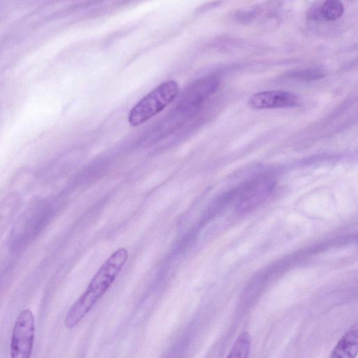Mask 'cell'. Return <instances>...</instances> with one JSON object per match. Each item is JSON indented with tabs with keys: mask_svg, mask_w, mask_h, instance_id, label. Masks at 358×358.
Here are the masks:
<instances>
[{
	"mask_svg": "<svg viewBox=\"0 0 358 358\" xmlns=\"http://www.w3.org/2000/svg\"><path fill=\"white\" fill-rule=\"evenodd\" d=\"M275 182L273 176L269 173L258 175L225 193L227 206L234 205L239 213L250 211L269 197Z\"/></svg>",
	"mask_w": 358,
	"mask_h": 358,
	"instance_id": "cell-2",
	"label": "cell"
},
{
	"mask_svg": "<svg viewBox=\"0 0 358 358\" xmlns=\"http://www.w3.org/2000/svg\"><path fill=\"white\" fill-rule=\"evenodd\" d=\"M358 352V327L352 325L341 337L329 358H356Z\"/></svg>",
	"mask_w": 358,
	"mask_h": 358,
	"instance_id": "cell-7",
	"label": "cell"
},
{
	"mask_svg": "<svg viewBox=\"0 0 358 358\" xmlns=\"http://www.w3.org/2000/svg\"><path fill=\"white\" fill-rule=\"evenodd\" d=\"M179 86L173 80L159 84L143 97L129 111L128 122L138 126L160 113L177 96Z\"/></svg>",
	"mask_w": 358,
	"mask_h": 358,
	"instance_id": "cell-3",
	"label": "cell"
},
{
	"mask_svg": "<svg viewBox=\"0 0 358 358\" xmlns=\"http://www.w3.org/2000/svg\"><path fill=\"white\" fill-rule=\"evenodd\" d=\"M313 17L325 21H334L339 19L344 13L343 3L338 0L324 1L319 8L315 9Z\"/></svg>",
	"mask_w": 358,
	"mask_h": 358,
	"instance_id": "cell-8",
	"label": "cell"
},
{
	"mask_svg": "<svg viewBox=\"0 0 358 358\" xmlns=\"http://www.w3.org/2000/svg\"><path fill=\"white\" fill-rule=\"evenodd\" d=\"M50 210L46 202L35 203L27 209L12 231L10 248L18 251L33 241L47 225Z\"/></svg>",
	"mask_w": 358,
	"mask_h": 358,
	"instance_id": "cell-4",
	"label": "cell"
},
{
	"mask_svg": "<svg viewBox=\"0 0 358 358\" xmlns=\"http://www.w3.org/2000/svg\"><path fill=\"white\" fill-rule=\"evenodd\" d=\"M324 76V71L319 68L308 69L296 71L291 73L289 77L299 78L305 80H313L322 78Z\"/></svg>",
	"mask_w": 358,
	"mask_h": 358,
	"instance_id": "cell-10",
	"label": "cell"
},
{
	"mask_svg": "<svg viewBox=\"0 0 358 358\" xmlns=\"http://www.w3.org/2000/svg\"><path fill=\"white\" fill-rule=\"evenodd\" d=\"M34 317L29 309L18 315L12 334L11 358H30L34 340Z\"/></svg>",
	"mask_w": 358,
	"mask_h": 358,
	"instance_id": "cell-5",
	"label": "cell"
},
{
	"mask_svg": "<svg viewBox=\"0 0 358 358\" xmlns=\"http://www.w3.org/2000/svg\"><path fill=\"white\" fill-rule=\"evenodd\" d=\"M250 348V335L247 331H243L237 336L227 358H248Z\"/></svg>",
	"mask_w": 358,
	"mask_h": 358,
	"instance_id": "cell-9",
	"label": "cell"
},
{
	"mask_svg": "<svg viewBox=\"0 0 358 358\" xmlns=\"http://www.w3.org/2000/svg\"><path fill=\"white\" fill-rule=\"evenodd\" d=\"M299 103L298 96L288 91L269 90L252 95L248 106L253 109L287 108Z\"/></svg>",
	"mask_w": 358,
	"mask_h": 358,
	"instance_id": "cell-6",
	"label": "cell"
},
{
	"mask_svg": "<svg viewBox=\"0 0 358 358\" xmlns=\"http://www.w3.org/2000/svg\"><path fill=\"white\" fill-rule=\"evenodd\" d=\"M128 257L129 252L125 248H118L108 257L92 278L85 291L69 310L64 321L66 328L76 327L91 310L110 288Z\"/></svg>",
	"mask_w": 358,
	"mask_h": 358,
	"instance_id": "cell-1",
	"label": "cell"
}]
</instances>
